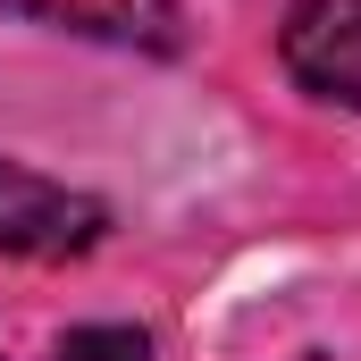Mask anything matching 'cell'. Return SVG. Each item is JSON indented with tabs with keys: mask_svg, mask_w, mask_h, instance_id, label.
I'll return each mask as SVG.
<instances>
[{
	"mask_svg": "<svg viewBox=\"0 0 361 361\" xmlns=\"http://www.w3.org/2000/svg\"><path fill=\"white\" fill-rule=\"evenodd\" d=\"M101 235H109V210L92 193L25 160H0V252L8 261H85Z\"/></svg>",
	"mask_w": 361,
	"mask_h": 361,
	"instance_id": "cell-1",
	"label": "cell"
},
{
	"mask_svg": "<svg viewBox=\"0 0 361 361\" xmlns=\"http://www.w3.org/2000/svg\"><path fill=\"white\" fill-rule=\"evenodd\" d=\"M277 59L311 101L361 109V0H294L277 25Z\"/></svg>",
	"mask_w": 361,
	"mask_h": 361,
	"instance_id": "cell-2",
	"label": "cell"
},
{
	"mask_svg": "<svg viewBox=\"0 0 361 361\" xmlns=\"http://www.w3.org/2000/svg\"><path fill=\"white\" fill-rule=\"evenodd\" d=\"M8 8L118 51H177V0H8Z\"/></svg>",
	"mask_w": 361,
	"mask_h": 361,
	"instance_id": "cell-3",
	"label": "cell"
},
{
	"mask_svg": "<svg viewBox=\"0 0 361 361\" xmlns=\"http://www.w3.org/2000/svg\"><path fill=\"white\" fill-rule=\"evenodd\" d=\"M59 361H152V336L143 328H118V319H101V328H76Z\"/></svg>",
	"mask_w": 361,
	"mask_h": 361,
	"instance_id": "cell-4",
	"label": "cell"
}]
</instances>
